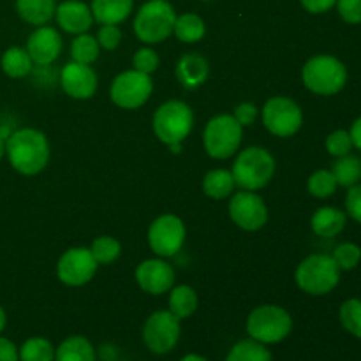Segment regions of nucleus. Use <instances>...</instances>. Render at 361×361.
I'll return each instance as SVG.
<instances>
[{"mask_svg": "<svg viewBox=\"0 0 361 361\" xmlns=\"http://www.w3.org/2000/svg\"><path fill=\"white\" fill-rule=\"evenodd\" d=\"M11 166L21 175H37L49 161V143L37 129H18L6 140Z\"/></svg>", "mask_w": 361, "mask_h": 361, "instance_id": "nucleus-1", "label": "nucleus"}, {"mask_svg": "<svg viewBox=\"0 0 361 361\" xmlns=\"http://www.w3.org/2000/svg\"><path fill=\"white\" fill-rule=\"evenodd\" d=\"M296 284L312 296H323L334 291L341 282V268L328 254H312L296 268Z\"/></svg>", "mask_w": 361, "mask_h": 361, "instance_id": "nucleus-2", "label": "nucleus"}, {"mask_svg": "<svg viewBox=\"0 0 361 361\" xmlns=\"http://www.w3.org/2000/svg\"><path fill=\"white\" fill-rule=\"evenodd\" d=\"M303 85L317 95H335L348 83V69L334 55H316L302 71Z\"/></svg>", "mask_w": 361, "mask_h": 361, "instance_id": "nucleus-3", "label": "nucleus"}, {"mask_svg": "<svg viewBox=\"0 0 361 361\" xmlns=\"http://www.w3.org/2000/svg\"><path fill=\"white\" fill-rule=\"evenodd\" d=\"M175 21L176 13L168 0H148L137 11L134 32L147 44H157L173 34Z\"/></svg>", "mask_w": 361, "mask_h": 361, "instance_id": "nucleus-4", "label": "nucleus"}, {"mask_svg": "<svg viewBox=\"0 0 361 361\" xmlns=\"http://www.w3.org/2000/svg\"><path fill=\"white\" fill-rule=\"evenodd\" d=\"M233 178L243 190H259L268 185L275 173V159L261 147H250L240 152L233 164Z\"/></svg>", "mask_w": 361, "mask_h": 361, "instance_id": "nucleus-5", "label": "nucleus"}, {"mask_svg": "<svg viewBox=\"0 0 361 361\" xmlns=\"http://www.w3.org/2000/svg\"><path fill=\"white\" fill-rule=\"evenodd\" d=\"M293 330V317L282 307L261 305L247 317V334L264 345L279 344Z\"/></svg>", "mask_w": 361, "mask_h": 361, "instance_id": "nucleus-6", "label": "nucleus"}, {"mask_svg": "<svg viewBox=\"0 0 361 361\" xmlns=\"http://www.w3.org/2000/svg\"><path fill=\"white\" fill-rule=\"evenodd\" d=\"M194 126V113L182 101H168L154 115V130L166 145L182 143Z\"/></svg>", "mask_w": 361, "mask_h": 361, "instance_id": "nucleus-7", "label": "nucleus"}, {"mask_svg": "<svg viewBox=\"0 0 361 361\" xmlns=\"http://www.w3.org/2000/svg\"><path fill=\"white\" fill-rule=\"evenodd\" d=\"M243 127L233 115H219L207 123L203 133L204 150L214 159H229L240 148Z\"/></svg>", "mask_w": 361, "mask_h": 361, "instance_id": "nucleus-8", "label": "nucleus"}, {"mask_svg": "<svg viewBox=\"0 0 361 361\" xmlns=\"http://www.w3.org/2000/svg\"><path fill=\"white\" fill-rule=\"evenodd\" d=\"M154 90L150 74L140 73V71H126L113 80L111 101L123 109H136L148 101Z\"/></svg>", "mask_w": 361, "mask_h": 361, "instance_id": "nucleus-9", "label": "nucleus"}, {"mask_svg": "<svg viewBox=\"0 0 361 361\" xmlns=\"http://www.w3.org/2000/svg\"><path fill=\"white\" fill-rule=\"evenodd\" d=\"M263 123L271 134L279 137H289L300 130L303 123V113L293 99L277 97L268 99L263 108Z\"/></svg>", "mask_w": 361, "mask_h": 361, "instance_id": "nucleus-10", "label": "nucleus"}, {"mask_svg": "<svg viewBox=\"0 0 361 361\" xmlns=\"http://www.w3.org/2000/svg\"><path fill=\"white\" fill-rule=\"evenodd\" d=\"M180 338V319L169 310H157L143 328L145 345L155 355H166L176 348Z\"/></svg>", "mask_w": 361, "mask_h": 361, "instance_id": "nucleus-11", "label": "nucleus"}, {"mask_svg": "<svg viewBox=\"0 0 361 361\" xmlns=\"http://www.w3.org/2000/svg\"><path fill=\"white\" fill-rule=\"evenodd\" d=\"M185 242V226L176 215H161L148 229V243L161 257H173Z\"/></svg>", "mask_w": 361, "mask_h": 361, "instance_id": "nucleus-12", "label": "nucleus"}, {"mask_svg": "<svg viewBox=\"0 0 361 361\" xmlns=\"http://www.w3.org/2000/svg\"><path fill=\"white\" fill-rule=\"evenodd\" d=\"M229 217L238 228L245 231H257L268 221V208L263 197L254 190H242L233 194L229 201Z\"/></svg>", "mask_w": 361, "mask_h": 361, "instance_id": "nucleus-13", "label": "nucleus"}, {"mask_svg": "<svg viewBox=\"0 0 361 361\" xmlns=\"http://www.w3.org/2000/svg\"><path fill=\"white\" fill-rule=\"evenodd\" d=\"M95 271H97V261L92 256L90 249H85V247H74L63 252L56 264V274L60 281L73 288L90 282Z\"/></svg>", "mask_w": 361, "mask_h": 361, "instance_id": "nucleus-14", "label": "nucleus"}, {"mask_svg": "<svg viewBox=\"0 0 361 361\" xmlns=\"http://www.w3.org/2000/svg\"><path fill=\"white\" fill-rule=\"evenodd\" d=\"M60 85L73 99H90L97 90V74L87 63L73 60L60 71Z\"/></svg>", "mask_w": 361, "mask_h": 361, "instance_id": "nucleus-15", "label": "nucleus"}, {"mask_svg": "<svg viewBox=\"0 0 361 361\" xmlns=\"http://www.w3.org/2000/svg\"><path fill=\"white\" fill-rule=\"evenodd\" d=\"M137 286L148 295H164L175 284V271L166 261L147 259L136 268Z\"/></svg>", "mask_w": 361, "mask_h": 361, "instance_id": "nucleus-16", "label": "nucleus"}, {"mask_svg": "<svg viewBox=\"0 0 361 361\" xmlns=\"http://www.w3.org/2000/svg\"><path fill=\"white\" fill-rule=\"evenodd\" d=\"M27 51L37 66H49L62 53V37L53 27H37L27 41Z\"/></svg>", "mask_w": 361, "mask_h": 361, "instance_id": "nucleus-17", "label": "nucleus"}, {"mask_svg": "<svg viewBox=\"0 0 361 361\" xmlns=\"http://www.w3.org/2000/svg\"><path fill=\"white\" fill-rule=\"evenodd\" d=\"M55 18L62 30L76 35L85 34L94 23L92 9L81 0H66L60 6H56Z\"/></svg>", "mask_w": 361, "mask_h": 361, "instance_id": "nucleus-18", "label": "nucleus"}, {"mask_svg": "<svg viewBox=\"0 0 361 361\" xmlns=\"http://www.w3.org/2000/svg\"><path fill=\"white\" fill-rule=\"evenodd\" d=\"M210 74L208 60L200 53H185L176 63V78L187 90L200 88Z\"/></svg>", "mask_w": 361, "mask_h": 361, "instance_id": "nucleus-19", "label": "nucleus"}, {"mask_svg": "<svg viewBox=\"0 0 361 361\" xmlns=\"http://www.w3.org/2000/svg\"><path fill=\"white\" fill-rule=\"evenodd\" d=\"M345 222H348V214L335 207H323L312 215V231L321 238H334L338 233L344 231Z\"/></svg>", "mask_w": 361, "mask_h": 361, "instance_id": "nucleus-20", "label": "nucleus"}, {"mask_svg": "<svg viewBox=\"0 0 361 361\" xmlns=\"http://www.w3.org/2000/svg\"><path fill=\"white\" fill-rule=\"evenodd\" d=\"M134 0H92V14L101 25H118L133 13Z\"/></svg>", "mask_w": 361, "mask_h": 361, "instance_id": "nucleus-21", "label": "nucleus"}, {"mask_svg": "<svg viewBox=\"0 0 361 361\" xmlns=\"http://www.w3.org/2000/svg\"><path fill=\"white\" fill-rule=\"evenodd\" d=\"M16 11L23 21L42 27L55 16L56 0H16Z\"/></svg>", "mask_w": 361, "mask_h": 361, "instance_id": "nucleus-22", "label": "nucleus"}, {"mask_svg": "<svg viewBox=\"0 0 361 361\" xmlns=\"http://www.w3.org/2000/svg\"><path fill=\"white\" fill-rule=\"evenodd\" d=\"M55 361H95V349L88 338L73 335L55 349Z\"/></svg>", "mask_w": 361, "mask_h": 361, "instance_id": "nucleus-23", "label": "nucleus"}, {"mask_svg": "<svg viewBox=\"0 0 361 361\" xmlns=\"http://www.w3.org/2000/svg\"><path fill=\"white\" fill-rule=\"evenodd\" d=\"M235 178L228 169H214L208 171L203 178V190L212 200H224L235 190Z\"/></svg>", "mask_w": 361, "mask_h": 361, "instance_id": "nucleus-24", "label": "nucleus"}, {"mask_svg": "<svg viewBox=\"0 0 361 361\" xmlns=\"http://www.w3.org/2000/svg\"><path fill=\"white\" fill-rule=\"evenodd\" d=\"M197 309V295L190 286H176L169 295V312L178 319L190 317Z\"/></svg>", "mask_w": 361, "mask_h": 361, "instance_id": "nucleus-25", "label": "nucleus"}, {"mask_svg": "<svg viewBox=\"0 0 361 361\" xmlns=\"http://www.w3.org/2000/svg\"><path fill=\"white\" fill-rule=\"evenodd\" d=\"M335 180H337L338 187H349L356 185L361 182V159L356 155H344V157H337L331 168Z\"/></svg>", "mask_w": 361, "mask_h": 361, "instance_id": "nucleus-26", "label": "nucleus"}, {"mask_svg": "<svg viewBox=\"0 0 361 361\" xmlns=\"http://www.w3.org/2000/svg\"><path fill=\"white\" fill-rule=\"evenodd\" d=\"M32 59L28 55L27 49L23 48H9L4 51L2 60H0V66L2 71L9 78H25L27 74L32 73Z\"/></svg>", "mask_w": 361, "mask_h": 361, "instance_id": "nucleus-27", "label": "nucleus"}, {"mask_svg": "<svg viewBox=\"0 0 361 361\" xmlns=\"http://www.w3.org/2000/svg\"><path fill=\"white\" fill-rule=\"evenodd\" d=\"M176 37L182 42H197L204 37L207 34V25L201 20L197 14L194 13H185L176 16L175 28H173Z\"/></svg>", "mask_w": 361, "mask_h": 361, "instance_id": "nucleus-28", "label": "nucleus"}, {"mask_svg": "<svg viewBox=\"0 0 361 361\" xmlns=\"http://www.w3.org/2000/svg\"><path fill=\"white\" fill-rule=\"evenodd\" d=\"M226 361H271V353L261 342L245 338L233 345L226 356Z\"/></svg>", "mask_w": 361, "mask_h": 361, "instance_id": "nucleus-29", "label": "nucleus"}, {"mask_svg": "<svg viewBox=\"0 0 361 361\" xmlns=\"http://www.w3.org/2000/svg\"><path fill=\"white\" fill-rule=\"evenodd\" d=\"M20 361H55V348L48 338L32 337L20 349Z\"/></svg>", "mask_w": 361, "mask_h": 361, "instance_id": "nucleus-30", "label": "nucleus"}, {"mask_svg": "<svg viewBox=\"0 0 361 361\" xmlns=\"http://www.w3.org/2000/svg\"><path fill=\"white\" fill-rule=\"evenodd\" d=\"M307 189L317 200H326L335 194V190L338 189V183L335 180L331 169H317L316 173H312L307 182Z\"/></svg>", "mask_w": 361, "mask_h": 361, "instance_id": "nucleus-31", "label": "nucleus"}, {"mask_svg": "<svg viewBox=\"0 0 361 361\" xmlns=\"http://www.w3.org/2000/svg\"><path fill=\"white\" fill-rule=\"evenodd\" d=\"M71 56L74 62L87 63L90 66L99 56V42L94 35L80 34L71 44Z\"/></svg>", "mask_w": 361, "mask_h": 361, "instance_id": "nucleus-32", "label": "nucleus"}, {"mask_svg": "<svg viewBox=\"0 0 361 361\" xmlns=\"http://www.w3.org/2000/svg\"><path fill=\"white\" fill-rule=\"evenodd\" d=\"M338 317H341V324L348 334L353 337L361 338V300L360 298H349L345 300L338 310Z\"/></svg>", "mask_w": 361, "mask_h": 361, "instance_id": "nucleus-33", "label": "nucleus"}, {"mask_svg": "<svg viewBox=\"0 0 361 361\" xmlns=\"http://www.w3.org/2000/svg\"><path fill=\"white\" fill-rule=\"evenodd\" d=\"M90 252L97 261V264H109L118 259L120 252H122V245L113 236H99L92 242Z\"/></svg>", "mask_w": 361, "mask_h": 361, "instance_id": "nucleus-34", "label": "nucleus"}, {"mask_svg": "<svg viewBox=\"0 0 361 361\" xmlns=\"http://www.w3.org/2000/svg\"><path fill=\"white\" fill-rule=\"evenodd\" d=\"M331 257H334V261L337 263V267L341 268V271H351L360 264L361 247L351 242L341 243V245L335 247Z\"/></svg>", "mask_w": 361, "mask_h": 361, "instance_id": "nucleus-35", "label": "nucleus"}, {"mask_svg": "<svg viewBox=\"0 0 361 361\" xmlns=\"http://www.w3.org/2000/svg\"><path fill=\"white\" fill-rule=\"evenodd\" d=\"M326 150L328 154L334 155V157H344V155L351 154L353 147V140H351V134L349 130L344 129H338L334 130L330 136L326 137Z\"/></svg>", "mask_w": 361, "mask_h": 361, "instance_id": "nucleus-36", "label": "nucleus"}, {"mask_svg": "<svg viewBox=\"0 0 361 361\" xmlns=\"http://www.w3.org/2000/svg\"><path fill=\"white\" fill-rule=\"evenodd\" d=\"M133 66L134 69L140 71V73H145V74L155 73L159 67V55L152 48L137 49L133 56Z\"/></svg>", "mask_w": 361, "mask_h": 361, "instance_id": "nucleus-37", "label": "nucleus"}, {"mask_svg": "<svg viewBox=\"0 0 361 361\" xmlns=\"http://www.w3.org/2000/svg\"><path fill=\"white\" fill-rule=\"evenodd\" d=\"M97 42L104 49H115L122 42V30L118 25H102L97 32Z\"/></svg>", "mask_w": 361, "mask_h": 361, "instance_id": "nucleus-38", "label": "nucleus"}, {"mask_svg": "<svg viewBox=\"0 0 361 361\" xmlns=\"http://www.w3.org/2000/svg\"><path fill=\"white\" fill-rule=\"evenodd\" d=\"M337 11L345 23H361V0H337Z\"/></svg>", "mask_w": 361, "mask_h": 361, "instance_id": "nucleus-39", "label": "nucleus"}, {"mask_svg": "<svg viewBox=\"0 0 361 361\" xmlns=\"http://www.w3.org/2000/svg\"><path fill=\"white\" fill-rule=\"evenodd\" d=\"M345 212L353 221L361 224V182L349 187L348 196H345Z\"/></svg>", "mask_w": 361, "mask_h": 361, "instance_id": "nucleus-40", "label": "nucleus"}, {"mask_svg": "<svg viewBox=\"0 0 361 361\" xmlns=\"http://www.w3.org/2000/svg\"><path fill=\"white\" fill-rule=\"evenodd\" d=\"M233 116H235L236 122H238L242 127L252 126L257 118V108L252 104V102H243V104L236 106L235 115Z\"/></svg>", "mask_w": 361, "mask_h": 361, "instance_id": "nucleus-41", "label": "nucleus"}, {"mask_svg": "<svg viewBox=\"0 0 361 361\" xmlns=\"http://www.w3.org/2000/svg\"><path fill=\"white\" fill-rule=\"evenodd\" d=\"M300 2H302L303 9L310 14L328 13V11L337 6V0H300Z\"/></svg>", "mask_w": 361, "mask_h": 361, "instance_id": "nucleus-42", "label": "nucleus"}, {"mask_svg": "<svg viewBox=\"0 0 361 361\" xmlns=\"http://www.w3.org/2000/svg\"><path fill=\"white\" fill-rule=\"evenodd\" d=\"M0 361H20L18 348L6 337H0Z\"/></svg>", "mask_w": 361, "mask_h": 361, "instance_id": "nucleus-43", "label": "nucleus"}, {"mask_svg": "<svg viewBox=\"0 0 361 361\" xmlns=\"http://www.w3.org/2000/svg\"><path fill=\"white\" fill-rule=\"evenodd\" d=\"M349 134H351L353 147L358 148V150L361 152V116H358V118H356L355 122H353Z\"/></svg>", "mask_w": 361, "mask_h": 361, "instance_id": "nucleus-44", "label": "nucleus"}, {"mask_svg": "<svg viewBox=\"0 0 361 361\" xmlns=\"http://www.w3.org/2000/svg\"><path fill=\"white\" fill-rule=\"evenodd\" d=\"M180 361H208V360L203 358L201 355H187V356H183Z\"/></svg>", "mask_w": 361, "mask_h": 361, "instance_id": "nucleus-45", "label": "nucleus"}, {"mask_svg": "<svg viewBox=\"0 0 361 361\" xmlns=\"http://www.w3.org/2000/svg\"><path fill=\"white\" fill-rule=\"evenodd\" d=\"M6 323H7L6 312H4V309H2V307H0V334H2L4 328H6Z\"/></svg>", "mask_w": 361, "mask_h": 361, "instance_id": "nucleus-46", "label": "nucleus"}, {"mask_svg": "<svg viewBox=\"0 0 361 361\" xmlns=\"http://www.w3.org/2000/svg\"><path fill=\"white\" fill-rule=\"evenodd\" d=\"M4 154H6V137H4L2 133H0V161H2Z\"/></svg>", "mask_w": 361, "mask_h": 361, "instance_id": "nucleus-47", "label": "nucleus"}, {"mask_svg": "<svg viewBox=\"0 0 361 361\" xmlns=\"http://www.w3.org/2000/svg\"><path fill=\"white\" fill-rule=\"evenodd\" d=\"M169 147V150L173 152V154H180V152H182V143H171V145H168Z\"/></svg>", "mask_w": 361, "mask_h": 361, "instance_id": "nucleus-48", "label": "nucleus"}, {"mask_svg": "<svg viewBox=\"0 0 361 361\" xmlns=\"http://www.w3.org/2000/svg\"><path fill=\"white\" fill-rule=\"evenodd\" d=\"M204 2H208V0H204Z\"/></svg>", "mask_w": 361, "mask_h": 361, "instance_id": "nucleus-49", "label": "nucleus"}]
</instances>
